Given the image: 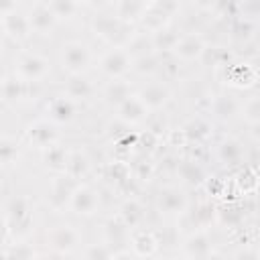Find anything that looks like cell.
<instances>
[{
	"instance_id": "4316f807",
	"label": "cell",
	"mask_w": 260,
	"mask_h": 260,
	"mask_svg": "<svg viewBox=\"0 0 260 260\" xmlns=\"http://www.w3.org/2000/svg\"><path fill=\"white\" fill-rule=\"evenodd\" d=\"M171 20H173V16H169L162 8H158V6L150 0V2L144 6L142 14L138 16V26H140V30H144V32H154V30H158V28L171 24Z\"/></svg>"
},
{
	"instance_id": "277c9868",
	"label": "cell",
	"mask_w": 260,
	"mask_h": 260,
	"mask_svg": "<svg viewBox=\"0 0 260 260\" xmlns=\"http://www.w3.org/2000/svg\"><path fill=\"white\" fill-rule=\"evenodd\" d=\"M51 73V61L49 57L37 53V51H20L14 57V75L28 83H41Z\"/></svg>"
},
{
	"instance_id": "ab89813d",
	"label": "cell",
	"mask_w": 260,
	"mask_h": 260,
	"mask_svg": "<svg viewBox=\"0 0 260 260\" xmlns=\"http://www.w3.org/2000/svg\"><path fill=\"white\" fill-rule=\"evenodd\" d=\"M158 63H160V55L158 53H148V55L132 59V69L130 71H136L142 77H146V75L150 77L158 71Z\"/></svg>"
},
{
	"instance_id": "bcb514c9",
	"label": "cell",
	"mask_w": 260,
	"mask_h": 260,
	"mask_svg": "<svg viewBox=\"0 0 260 260\" xmlns=\"http://www.w3.org/2000/svg\"><path fill=\"white\" fill-rule=\"evenodd\" d=\"M0 256H10V258H35L39 256L35 248L26 242H16V244H6V250H0Z\"/></svg>"
},
{
	"instance_id": "836d02e7",
	"label": "cell",
	"mask_w": 260,
	"mask_h": 260,
	"mask_svg": "<svg viewBox=\"0 0 260 260\" xmlns=\"http://www.w3.org/2000/svg\"><path fill=\"white\" fill-rule=\"evenodd\" d=\"M124 47H126V51H128V55H130L132 59L142 57V55H148V53H156L154 47H152L150 32H144V30L130 32L128 39L124 41Z\"/></svg>"
},
{
	"instance_id": "681fc988",
	"label": "cell",
	"mask_w": 260,
	"mask_h": 260,
	"mask_svg": "<svg viewBox=\"0 0 260 260\" xmlns=\"http://www.w3.org/2000/svg\"><path fill=\"white\" fill-rule=\"evenodd\" d=\"M165 140H167L169 146H175V148L187 146V138H185L183 128H169L167 134H165Z\"/></svg>"
},
{
	"instance_id": "e575fe53",
	"label": "cell",
	"mask_w": 260,
	"mask_h": 260,
	"mask_svg": "<svg viewBox=\"0 0 260 260\" xmlns=\"http://www.w3.org/2000/svg\"><path fill=\"white\" fill-rule=\"evenodd\" d=\"M234 185H236V191L240 195H254L258 191V171L256 167L252 165H244L236 179H234Z\"/></svg>"
},
{
	"instance_id": "f5cc1de1",
	"label": "cell",
	"mask_w": 260,
	"mask_h": 260,
	"mask_svg": "<svg viewBox=\"0 0 260 260\" xmlns=\"http://www.w3.org/2000/svg\"><path fill=\"white\" fill-rule=\"evenodd\" d=\"M18 8V0H0V16L12 12Z\"/></svg>"
},
{
	"instance_id": "52a82bcc",
	"label": "cell",
	"mask_w": 260,
	"mask_h": 260,
	"mask_svg": "<svg viewBox=\"0 0 260 260\" xmlns=\"http://www.w3.org/2000/svg\"><path fill=\"white\" fill-rule=\"evenodd\" d=\"M130 69H132V57L128 55L124 45H112L98 59V71L108 79L124 77L126 73H130Z\"/></svg>"
},
{
	"instance_id": "60d3db41",
	"label": "cell",
	"mask_w": 260,
	"mask_h": 260,
	"mask_svg": "<svg viewBox=\"0 0 260 260\" xmlns=\"http://www.w3.org/2000/svg\"><path fill=\"white\" fill-rule=\"evenodd\" d=\"M240 118H244L246 124H260V95L250 93L246 100H242Z\"/></svg>"
},
{
	"instance_id": "ffe728a7",
	"label": "cell",
	"mask_w": 260,
	"mask_h": 260,
	"mask_svg": "<svg viewBox=\"0 0 260 260\" xmlns=\"http://www.w3.org/2000/svg\"><path fill=\"white\" fill-rule=\"evenodd\" d=\"M124 26H126V22L120 20V18L116 16V12H100V14H95V16L89 20L91 32H93L98 39L106 41V43H114V41L122 35Z\"/></svg>"
},
{
	"instance_id": "ee69618b",
	"label": "cell",
	"mask_w": 260,
	"mask_h": 260,
	"mask_svg": "<svg viewBox=\"0 0 260 260\" xmlns=\"http://www.w3.org/2000/svg\"><path fill=\"white\" fill-rule=\"evenodd\" d=\"M158 71L162 73L165 79H175L181 73V61H177L171 53H162L160 63H158Z\"/></svg>"
},
{
	"instance_id": "f1b7e54d",
	"label": "cell",
	"mask_w": 260,
	"mask_h": 260,
	"mask_svg": "<svg viewBox=\"0 0 260 260\" xmlns=\"http://www.w3.org/2000/svg\"><path fill=\"white\" fill-rule=\"evenodd\" d=\"M130 93H134L132 89V83L124 77H114V79H108L106 85L102 87V98L108 106L116 108L118 104H122Z\"/></svg>"
},
{
	"instance_id": "5bb4252c",
	"label": "cell",
	"mask_w": 260,
	"mask_h": 260,
	"mask_svg": "<svg viewBox=\"0 0 260 260\" xmlns=\"http://www.w3.org/2000/svg\"><path fill=\"white\" fill-rule=\"evenodd\" d=\"M136 93H138V98L142 100V104H144L150 112L165 110V108L169 106V102L173 100V89H171V85L167 83V79H150V81H146Z\"/></svg>"
},
{
	"instance_id": "4fadbf2b",
	"label": "cell",
	"mask_w": 260,
	"mask_h": 260,
	"mask_svg": "<svg viewBox=\"0 0 260 260\" xmlns=\"http://www.w3.org/2000/svg\"><path fill=\"white\" fill-rule=\"evenodd\" d=\"M189 205H191V199L185 193V189L179 185H167L156 195V207L165 215H185Z\"/></svg>"
},
{
	"instance_id": "f907efd6",
	"label": "cell",
	"mask_w": 260,
	"mask_h": 260,
	"mask_svg": "<svg viewBox=\"0 0 260 260\" xmlns=\"http://www.w3.org/2000/svg\"><path fill=\"white\" fill-rule=\"evenodd\" d=\"M236 6L242 10L240 16H246V18H256L258 16V0H240Z\"/></svg>"
},
{
	"instance_id": "9c48e42d",
	"label": "cell",
	"mask_w": 260,
	"mask_h": 260,
	"mask_svg": "<svg viewBox=\"0 0 260 260\" xmlns=\"http://www.w3.org/2000/svg\"><path fill=\"white\" fill-rule=\"evenodd\" d=\"M181 256H185V258H211V256H219V252L213 246L209 230L197 228V230H191L183 238V242H181Z\"/></svg>"
},
{
	"instance_id": "74e56055",
	"label": "cell",
	"mask_w": 260,
	"mask_h": 260,
	"mask_svg": "<svg viewBox=\"0 0 260 260\" xmlns=\"http://www.w3.org/2000/svg\"><path fill=\"white\" fill-rule=\"evenodd\" d=\"M144 128H146L144 132H148L150 136H154V138L160 140L171 126H169V118L162 114V110H156V112H150L148 114V118L144 120Z\"/></svg>"
},
{
	"instance_id": "c3c4849f",
	"label": "cell",
	"mask_w": 260,
	"mask_h": 260,
	"mask_svg": "<svg viewBox=\"0 0 260 260\" xmlns=\"http://www.w3.org/2000/svg\"><path fill=\"white\" fill-rule=\"evenodd\" d=\"M238 246L240 248L232 254V258H238V260H258L260 258V250H258L256 242H244Z\"/></svg>"
},
{
	"instance_id": "484cf974",
	"label": "cell",
	"mask_w": 260,
	"mask_h": 260,
	"mask_svg": "<svg viewBox=\"0 0 260 260\" xmlns=\"http://www.w3.org/2000/svg\"><path fill=\"white\" fill-rule=\"evenodd\" d=\"M93 165H91V158L85 150L81 148H73L67 152V167H65V175L71 177L75 183L77 181H85L87 175L91 173Z\"/></svg>"
},
{
	"instance_id": "4dcf8cb0",
	"label": "cell",
	"mask_w": 260,
	"mask_h": 260,
	"mask_svg": "<svg viewBox=\"0 0 260 260\" xmlns=\"http://www.w3.org/2000/svg\"><path fill=\"white\" fill-rule=\"evenodd\" d=\"M104 179H108L114 187L122 189V187H128L134 179H132V165L128 160H110L106 167H104Z\"/></svg>"
},
{
	"instance_id": "8d00e7d4",
	"label": "cell",
	"mask_w": 260,
	"mask_h": 260,
	"mask_svg": "<svg viewBox=\"0 0 260 260\" xmlns=\"http://www.w3.org/2000/svg\"><path fill=\"white\" fill-rule=\"evenodd\" d=\"M199 61H201L203 65H207V67H219V65H223V63L232 61V55H230V51H228L225 47H221V45H209V43H207Z\"/></svg>"
},
{
	"instance_id": "d4e9b609",
	"label": "cell",
	"mask_w": 260,
	"mask_h": 260,
	"mask_svg": "<svg viewBox=\"0 0 260 260\" xmlns=\"http://www.w3.org/2000/svg\"><path fill=\"white\" fill-rule=\"evenodd\" d=\"M28 20H30V28L35 35H51L59 22L53 10L49 8V4L43 0L35 2V6L28 12Z\"/></svg>"
},
{
	"instance_id": "b9f144b4",
	"label": "cell",
	"mask_w": 260,
	"mask_h": 260,
	"mask_svg": "<svg viewBox=\"0 0 260 260\" xmlns=\"http://www.w3.org/2000/svg\"><path fill=\"white\" fill-rule=\"evenodd\" d=\"M256 32H258V22L256 18H246V16H238L236 22H234V35L244 41V43H250L256 39Z\"/></svg>"
},
{
	"instance_id": "f546056e",
	"label": "cell",
	"mask_w": 260,
	"mask_h": 260,
	"mask_svg": "<svg viewBox=\"0 0 260 260\" xmlns=\"http://www.w3.org/2000/svg\"><path fill=\"white\" fill-rule=\"evenodd\" d=\"M215 209H217V205H213L211 201H199L195 205H189V209L185 211V215L189 217L193 230H197V228L209 230L211 223L215 221Z\"/></svg>"
},
{
	"instance_id": "30bf717a",
	"label": "cell",
	"mask_w": 260,
	"mask_h": 260,
	"mask_svg": "<svg viewBox=\"0 0 260 260\" xmlns=\"http://www.w3.org/2000/svg\"><path fill=\"white\" fill-rule=\"evenodd\" d=\"M240 108H242V100L238 95H234L232 91H219L209 95L205 114H209V118L217 122H232L240 116Z\"/></svg>"
},
{
	"instance_id": "f6af8a7d",
	"label": "cell",
	"mask_w": 260,
	"mask_h": 260,
	"mask_svg": "<svg viewBox=\"0 0 260 260\" xmlns=\"http://www.w3.org/2000/svg\"><path fill=\"white\" fill-rule=\"evenodd\" d=\"M154 173H156V165L150 158H142L136 165H132V179L134 181L146 183V181H150L154 177Z\"/></svg>"
},
{
	"instance_id": "e0dca14e",
	"label": "cell",
	"mask_w": 260,
	"mask_h": 260,
	"mask_svg": "<svg viewBox=\"0 0 260 260\" xmlns=\"http://www.w3.org/2000/svg\"><path fill=\"white\" fill-rule=\"evenodd\" d=\"M175 173H177L179 183L185 187H191V189H201L203 181L207 179V169H205L203 160H197L189 154L177 160Z\"/></svg>"
},
{
	"instance_id": "7dc6e473",
	"label": "cell",
	"mask_w": 260,
	"mask_h": 260,
	"mask_svg": "<svg viewBox=\"0 0 260 260\" xmlns=\"http://www.w3.org/2000/svg\"><path fill=\"white\" fill-rule=\"evenodd\" d=\"M114 252L116 250L112 248V244L102 242V244H87V248L81 254L89 260H100V258H114Z\"/></svg>"
},
{
	"instance_id": "d590c367",
	"label": "cell",
	"mask_w": 260,
	"mask_h": 260,
	"mask_svg": "<svg viewBox=\"0 0 260 260\" xmlns=\"http://www.w3.org/2000/svg\"><path fill=\"white\" fill-rule=\"evenodd\" d=\"M20 140H16L10 134H0V165H12L20 156Z\"/></svg>"
},
{
	"instance_id": "7402d4cb",
	"label": "cell",
	"mask_w": 260,
	"mask_h": 260,
	"mask_svg": "<svg viewBox=\"0 0 260 260\" xmlns=\"http://www.w3.org/2000/svg\"><path fill=\"white\" fill-rule=\"evenodd\" d=\"M148 114H150V110L142 104V100L138 98L136 91L130 93L122 104L116 106V118H118L120 122L132 126V128L144 124V120L148 118Z\"/></svg>"
},
{
	"instance_id": "9a60e30c",
	"label": "cell",
	"mask_w": 260,
	"mask_h": 260,
	"mask_svg": "<svg viewBox=\"0 0 260 260\" xmlns=\"http://www.w3.org/2000/svg\"><path fill=\"white\" fill-rule=\"evenodd\" d=\"M205 45H207V41H205V37H203L201 32H195V30H191V32H181V37H179V41L175 43L171 55H173L177 61H181V63H195V61L201 59Z\"/></svg>"
},
{
	"instance_id": "816d5d0a",
	"label": "cell",
	"mask_w": 260,
	"mask_h": 260,
	"mask_svg": "<svg viewBox=\"0 0 260 260\" xmlns=\"http://www.w3.org/2000/svg\"><path fill=\"white\" fill-rule=\"evenodd\" d=\"M10 238L12 236H10V230L6 225V219H4V215H0V246H6Z\"/></svg>"
},
{
	"instance_id": "7bdbcfd3",
	"label": "cell",
	"mask_w": 260,
	"mask_h": 260,
	"mask_svg": "<svg viewBox=\"0 0 260 260\" xmlns=\"http://www.w3.org/2000/svg\"><path fill=\"white\" fill-rule=\"evenodd\" d=\"M201 187L207 191L209 197H213V199H225L228 189H230V183L223 177H211V175H207V179L203 181Z\"/></svg>"
},
{
	"instance_id": "6da1fadb",
	"label": "cell",
	"mask_w": 260,
	"mask_h": 260,
	"mask_svg": "<svg viewBox=\"0 0 260 260\" xmlns=\"http://www.w3.org/2000/svg\"><path fill=\"white\" fill-rule=\"evenodd\" d=\"M4 219L12 238H24L32 230L35 203L28 195H12L4 207Z\"/></svg>"
},
{
	"instance_id": "83f0119b",
	"label": "cell",
	"mask_w": 260,
	"mask_h": 260,
	"mask_svg": "<svg viewBox=\"0 0 260 260\" xmlns=\"http://www.w3.org/2000/svg\"><path fill=\"white\" fill-rule=\"evenodd\" d=\"M181 128L185 132L187 144H191V142H207L211 138V134H213V124H211V118H207V116H193Z\"/></svg>"
},
{
	"instance_id": "ac0fdd59",
	"label": "cell",
	"mask_w": 260,
	"mask_h": 260,
	"mask_svg": "<svg viewBox=\"0 0 260 260\" xmlns=\"http://www.w3.org/2000/svg\"><path fill=\"white\" fill-rule=\"evenodd\" d=\"M128 242H130V252H132V256H136V258H150V256H154V254L158 252V248H160L158 236H156L152 230L144 228V225L130 230V232H128Z\"/></svg>"
},
{
	"instance_id": "603a6c76",
	"label": "cell",
	"mask_w": 260,
	"mask_h": 260,
	"mask_svg": "<svg viewBox=\"0 0 260 260\" xmlns=\"http://www.w3.org/2000/svg\"><path fill=\"white\" fill-rule=\"evenodd\" d=\"M63 93L81 104V102H89L91 98H95L98 87H95V83L85 73H75V75H69L65 79Z\"/></svg>"
},
{
	"instance_id": "db71d44e",
	"label": "cell",
	"mask_w": 260,
	"mask_h": 260,
	"mask_svg": "<svg viewBox=\"0 0 260 260\" xmlns=\"http://www.w3.org/2000/svg\"><path fill=\"white\" fill-rule=\"evenodd\" d=\"M195 6H199V8H207V6H211L215 0H191Z\"/></svg>"
},
{
	"instance_id": "5b68a950",
	"label": "cell",
	"mask_w": 260,
	"mask_h": 260,
	"mask_svg": "<svg viewBox=\"0 0 260 260\" xmlns=\"http://www.w3.org/2000/svg\"><path fill=\"white\" fill-rule=\"evenodd\" d=\"M83 244V234L73 223H57L47 232V246L55 256H71Z\"/></svg>"
},
{
	"instance_id": "8fae6325",
	"label": "cell",
	"mask_w": 260,
	"mask_h": 260,
	"mask_svg": "<svg viewBox=\"0 0 260 260\" xmlns=\"http://www.w3.org/2000/svg\"><path fill=\"white\" fill-rule=\"evenodd\" d=\"M213 156L221 167L234 169V167H240L242 162H246V146L238 136H228L225 134L219 140H215Z\"/></svg>"
},
{
	"instance_id": "7c38bea8",
	"label": "cell",
	"mask_w": 260,
	"mask_h": 260,
	"mask_svg": "<svg viewBox=\"0 0 260 260\" xmlns=\"http://www.w3.org/2000/svg\"><path fill=\"white\" fill-rule=\"evenodd\" d=\"M79 102L71 100L65 93H59L55 98H51L45 106V118H49L51 122H55L57 126H67L71 122L77 120L79 116Z\"/></svg>"
},
{
	"instance_id": "cb8c5ba5",
	"label": "cell",
	"mask_w": 260,
	"mask_h": 260,
	"mask_svg": "<svg viewBox=\"0 0 260 260\" xmlns=\"http://www.w3.org/2000/svg\"><path fill=\"white\" fill-rule=\"evenodd\" d=\"M116 217H118L128 230L140 228V225H144V221H146V205H144L138 197L130 195V197H126V199L120 203Z\"/></svg>"
},
{
	"instance_id": "ba28073f",
	"label": "cell",
	"mask_w": 260,
	"mask_h": 260,
	"mask_svg": "<svg viewBox=\"0 0 260 260\" xmlns=\"http://www.w3.org/2000/svg\"><path fill=\"white\" fill-rule=\"evenodd\" d=\"M24 140L37 148V150H43L51 144H57L61 142V130L55 122H51L49 118H37L32 122H28L24 126Z\"/></svg>"
},
{
	"instance_id": "d6a6232c",
	"label": "cell",
	"mask_w": 260,
	"mask_h": 260,
	"mask_svg": "<svg viewBox=\"0 0 260 260\" xmlns=\"http://www.w3.org/2000/svg\"><path fill=\"white\" fill-rule=\"evenodd\" d=\"M179 37H181V30L175 28L173 24H167V26H162V28L150 32L152 47H154V51H156L158 55H162V53H171L173 47H175V43L179 41Z\"/></svg>"
},
{
	"instance_id": "44dd1931",
	"label": "cell",
	"mask_w": 260,
	"mask_h": 260,
	"mask_svg": "<svg viewBox=\"0 0 260 260\" xmlns=\"http://www.w3.org/2000/svg\"><path fill=\"white\" fill-rule=\"evenodd\" d=\"M30 87H32V83L20 79L14 73H8V75L0 77V102L6 106L22 104L28 98Z\"/></svg>"
},
{
	"instance_id": "9f6ffc18",
	"label": "cell",
	"mask_w": 260,
	"mask_h": 260,
	"mask_svg": "<svg viewBox=\"0 0 260 260\" xmlns=\"http://www.w3.org/2000/svg\"><path fill=\"white\" fill-rule=\"evenodd\" d=\"M75 2H77V4H79V6H83V4H89V2H91V0H75Z\"/></svg>"
},
{
	"instance_id": "7a4b0ae2",
	"label": "cell",
	"mask_w": 260,
	"mask_h": 260,
	"mask_svg": "<svg viewBox=\"0 0 260 260\" xmlns=\"http://www.w3.org/2000/svg\"><path fill=\"white\" fill-rule=\"evenodd\" d=\"M217 77L221 83L234 87V89H250L258 81V69L252 61H228L219 67H215Z\"/></svg>"
},
{
	"instance_id": "1f68e13d",
	"label": "cell",
	"mask_w": 260,
	"mask_h": 260,
	"mask_svg": "<svg viewBox=\"0 0 260 260\" xmlns=\"http://www.w3.org/2000/svg\"><path fill=\"white\" fill-rule=\"evenodd\" d=\"M67 152H69V148H65L63 142H57V144H51V146L43 148V150H41L43 165H45L53 175L65 173V167H67Z\"/></svg>"
},
{
	"instance_id": "8992f818",
	"label": "cell",
	"mask_w": 260,
	"mask_h": 260,
	"mask_svg": "<svg viewBox=\"0 0 260 260\" xmlns=\"http://www.w3.org/2000/svg\"><path fill=\"white\" fill-rule=\"evenodd\" d=\"M100 205H102V197H100V191L91 185V183H85V181H77L73 191H71V197H69V205L67 209L79 217H91L100 211Z\"/></svg>"
},
{
	"instance_id": "3957f363",
	"label": "cell",
	"mask_w": 260,
	"mask_h": 260,
	"mask_svg": "<svg viewBox=\"0 0 260 260\" xmlns=\"http://www.w3.org/2000/svg\"><path fill=\"white\" fill-rule=\"evenodd\" d=\"M91 61H93L91 49L83 41L71 39V41H65L59 49V63H61V69L67 71V75L85 73L91 67Z\"/></svg>"
},
{
	"instance_id": "d6986e66",
	"label": "cell",
	"mask_w": 260,
	"mask_h": 260,
	"mask_svg": "<svg viewBox=\"0 0 260 260\" xmlns=\"http://www.w3.org/2000/svg\"><path fill=\"white\" fill-rule=\"evenodd\" d=\"M0 20H2V28H4L6 39H10L14 43H24V41L30 39L32 28H30L28 12H22V10L16 8V10L0 16Z\"/></svg>"
},
{
	"instance_id": "f35d334b",
	"label": "cell",
	"mask_w": 260,
	"mask_h": 260,
	"mask_svg": "<svg viewBox=\"0 0 260 260\" xmlns=\"http://www.w3.org/2000/svg\"><path fill=\"white\" fill-rule=\"evenodd\" d=\"M49 8L53 10V14L57 16V20H73L79 14V4L75 0H47Z\"/></svg>"
},
{
	"instance_id": "2e32d148",
	"label": "cell",
	"mask_w": 260,
	"mask_h": 260,
	"mask_svg": "<svg viewBox=\"0 0 260 260\" xmlns=\"http://www.w3.org/2000/svg\"><path fill=\"white\" fill-rule=\"evenodd\" d=\"M73 187H75V181L71 177H67L65 173L53 175L49 181V189H47V205L57 213L65 211L69 205Z\"/></svg>"
},
{
	"instance_id": "11a10c76",
	"label": "cell",
	"mask_w": 260,
	"mask_h": 260,
	"mask_svg": "<svg viewBox=\"0 0 260 260\" xmlns=\"http://www.w3.org/2000/svg\"><path fill=\"white\" fill-rule=\"evenodd\" d=\"M4 39H6V35H4V28H2V20H0V45L4 43Z\"/></svg>"
}]
</instances>
